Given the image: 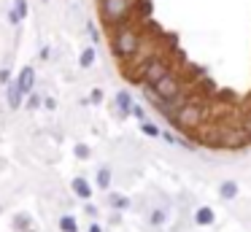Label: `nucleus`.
I'll return each mask as SVG.
<instances>
[{
  "label": "nucleus",
  "mask_w": 251,
  "mask_h": 232,
  "mask_svg": "<svg viewBox=\"0 0 251 232\" xmlns=\"http://www.w3.org/2000/svg\"><path fill=\"white\" fill-rule=\"evenodd\" d=\"M98 183H100L103 189H108V186H111V170H108V167H103V170L98 173Z\"/></svg>",
  "instance_id": "nucleus-14"
},
{
  "label": "nucleus",
  "mask_w": 251,
  "mask_h": 232,
  "mask_svg": "<svg viewBox=\"0 0 251 232\" xmlns=\"http://www.w3.org/2000/svg\"><path fill=\"white\" fill-rule=\"evenodd\" d=\"M114 52L119 59H130L132 54H138V49H141V35H138L135 27H130L125 22V25H119V30H116L114 35Z\"/></svg>",
  "instance_id": "nucleus-1"
},
{
  "label": "nucleus",
  "mask_w": 251,
  "mask_h": 232,
  "mask_svg": "<svg viewBox=\"0 0 251 232\" xmlns=\"http://www.w3.org/2000/svg\"><path fill=\"white\" fill-rule=\"evenodd\" d=\"M116 105H119V111L122 113H130V95H127V92H119V95H116Z\"/></svg>",
  "instance_id": "nucleus-10"
},
{
  "label": "nucleus",
  "mask_w": 251,
  "mask_h": 232,
  "mask_svg": "<svg viewBox=\"0 0 251 232\" xmlns=\"http://www.w3.org/2000/svg\"><path fill=\"white\" fill-rule=\"evenodd\" d=\"M162 219H165L162 210H154V213H151V221H154V224H162Z\"/></svg>",
  "instance_id": "nucleus-20"
},
{
  "label": "nucleus",
  "mask_w": 251,
  "mask_h": 232,
  "mask_svg": "<svg viewBox=\"0 0 251 232\" xmlns=\"http://www.w3.org/2000/svg\"><path fill=\"white\" fill-rule=\"evenodd\" d=\"M132 3L130 0H100V16L108 27H119L130 19Z\"/></svg>",
  "instance_id": "nucleus-2"
},
{
  "label": "nucleus",
  "mask_w": 251,
  "mask_h": 232,
  "mask_svg": "<svg viewBox=\"0 0 251 232\" xmlns=\"http://www.w3.org/2000/svg\"><path fill=\"white\" fill-rule=\"evenodd\" d=\"M100 100H103V92H100V89H92V103H100Z\"/></svg>",
  "instance_id": "nucleus-21"
},
{
  "label": "nucleus",
  "mask_w": 251,
  "mask_h": 232,
  "mask_svg": "<svg viewBox=\"0 0 251 232\" xmlns=\"http://www.w3.org/2000/svg\"><path fill=\"white\" fill-rule=\"evenodd\" d=\"M73 192H76L81 200H89V197H92V186H89L84 178H76V181H73Z\"/></svg>",
  "instance_id": "nucleus-7"
},
{
  "label": "nucleus",
  "mask_w": 251,
  "mask_h": 232,
  "mask_svg": "<svg viewBox=\"0 0 251 232\" xmlns=\"http://www.w3.org/2000/svg\"><path fill=\"white\" fill-rule=\"evenodd\" d=\"M246 132H249V135H251V116H249V119H246Z\"/></svg>",
  "instance_id": "nucleus-23"
},
{
  "label": "nucleus",
  "mask_w": 251,
  "mask_h": 232,
  "mask_svg": "<svg viewBox=\"0 0 251 232\" xmlns=\"http://www.w3.org/2000/svg\"><path fill=\"white\" fill-rule=\"evenodd\" d=\"M33 81H35V70H33V68H25L22 73H19V84H17V89L22 92V95H27V92L33 89Z\"/></svg>",
  "instance_id": "nucleus-6"
},
{
  "label": "nucleus",
  "mask_w": 251,
  "mask_h": 232,
  "mask_svg": "<svg viewBox=\"0 0 251 232\" xmlns=\"http://www.w3.org/2000/svg\"><path fill=\"white\" fill-rule=\"evenodd\" d=\"M76 156H81V159H87V156H89V149H87L84 143H78V146H76Z\"/></svg>",
  "instance_id": "nucleus-17"
},
{
  "label": "nucleus",
  "mask_w": 251,
  "mask_h": 232,
  "mask_svg": "<svg viewBox=\"0 0 251 232\" xmlns=\"http://www.w3.org/2000/svg\"><path fill=\"white\" fill-rule=\"evenodd\" d=\"M130 113H132L135 119H143V108H141V105H132V108H130Z\"/></svg>",
  "instance_id": "nucleus-19"
},
{
  "label": "nucleus",
  "mask_w": 251,
  "mask_h": 232,
  "mask_svg": "<svg viewBox=\"0 0 251 232\" xmlns=\"http://www.w3.org/2000/svg\"><path fill=\"white\" fill-rule=\"evenodd\" d=\"M235 194H238V183H235V181H224L222 183V197L224 200H232Z\"/></svg>",
  "instance_id": "nucleus-9"
},
{
  "label": "nucleus",
  "mask_w": 251,
  "mask_h": 232,
  "mask_svg": "<svg viewBox=\"0 0 251 232\" xmlns=\"http://www.w3.org/2000/svg\"><path fill=\"white\" fill-rule=\"evenodd\" d=\"M151 92L157 97H162V100H184V95H181V81L176 78L173 73L162 76V78L151 86Z\"/></svg>",
  "instance_id": "nucleus-5"
},
{
  "label": "nucleus",
  "mask_w": 251,
  "mask_h": 232,
  "mask_svg": "<svg viewBox=\"0 0 251 232\" xmlns=\"http://www.w3.org/2000/svg\"><path fill=\"white\" fill-rule=\"evenodd\" d=\"M92 62H95V49L89 46V49H84V52H81V59H78V65H81V68H89Z\"/></svg>",
  "instance_id": "nucleus-12"
},
{
  "label": "nucleus",
  "mask_w": 251,
  "mask_h": 232,
  "mask_svg": "<svg viewBox=\"0 0 251 232\" xmlns=\"http://www.w3.org/2000/svg\"><path fill=\"white\" fill-rule=\"evenodd\" d=\"M60 227H62V232H76V221H73L71 216H62V219H60Z\"/></svg>",
  "instance_id": "nucleus-15"
},
{
  "label": "nucleus",
  "mask_w": 251,
  "mask_h": 232,
  "mask_svg": "<svg viewBox=\"0 0 251 232\" xmlns=\"http://www.w3.org/2000/svg\"><path fill=\"white\" fill-rule=\"evenodd\" d=\"M89 232H100V227H98V224H92V227H89Z\"/></svg>",
  "instance_id": "nucleus-24"
},
{
  "label": "nucleus",
  "mask_w": 251,
  "mask_h": 232,
  "mask_svg": "<svg viewBox=\"0 0 251 232\" xmlns=\"http://www.w3.org/2000/svg\"><path fill=\"white\" fill-rule=\"evenodd\" d=\"M38 103H41V97H38V95H33V97H30V100H27V105H30V108H35V105H38Z\"/></svg>",
  "instance_id": "nucleus-22"
},
{
  "label": "nucleus",
  "mask_w": 251,
  "mask_h": 232,
  "mask_svg": "<svg viewBox=\"0 0 251 232\" xmlns=\"http://www.w3.org/2000/svg\"><path fill=\"white\" fill-rule=\"evenodd\" d=\"M25 16H27V3H25V0H17V5H14V11H11V22L17 25Z\"/></svg>",
  "instance_id": "nucleus-8"
},
{
  "label": "nucleus",
  "mask_w": 251,
  "mask_h": 232,
  "mask_svg": "<svg viewBox=\"0 0 251 232\" xmlns=\"http://www.w3.org/2000/svg\"><path fill=\"white\" fill-rule=\"evenodd\" d=\"M202 116H205V113H202L200 103H184V105L173 113V119H170V122H173L178 129H189V132H192V129L200 127Z\"/></svg>",
  "instance_id": "nucleus-3"
},
{
  "label": "nucleus",
  "mask_w": 251,
  "mask_h": 232,
  "mask_svg": "<svg viewBox=\"0 0 251 232\" xmlns=\"http://www.w3.org/2000/svg\"><path fill=\"white\" fill-rule=\"evenodd\" d=\"M143 132H146V135H151V138H159L157 124H143Z\"/></svg>",
  "instance_id": "nucleus-16"
},
{
  "label": "nucleus",
  "mask_w": 251,
  "mask_h": 232,
  "mask_svg": "<svg viewBox=\"0 0 251 232\" xmlns=\"http://www.w3.org/2000/svg\"><path fill=\"white\" fill-rule=\"evenodd\" d=\"M111 203H114L116 208H125V205H127V200L122 197V194H114V197H111Z\"/></svg>",
  "instance_id": "nucleus-18"
},
{
  "label": "nucleus",
  "mask_w": 251,
  "mask_h": 232,
  "mask_svg": "<svg viewBox=\"0 0 251 232\" xmlns=\"http://www.w3.org/2000/svg\"><path fill=\"white\" fill-rule=\"evenodd\" d=\"M168 73H173V68H170V59L162 57V54H154V57L149 59L146 70H143V86H149V89H151V86L157 84L162 76H168Z\"/></svg>",
  "instance_id": "nucleus-4"
},
{
  "label": "nucleus",
  "mask_w": 251,
  "mask_h": 232,
  "mask_svg": "<svg viewBox=\"0 0 251 232\" xmlns=\"http://www.w3.org/2000/svg\"><path fill=\"white\" fill-rule=\"evenodd\" d=\"M197 224H213V210L211 208H200V210H197Z\"/></svg>",
  "instance_id": "nucleus-11"
},
{
  "label": "nucleus",
  "mask_w": 251,
  "mask_h": 232,
  "mask_svg": "<svg viewBox=\"0 0 251 232\" xmlns=\"http://www.w3.org/2000/svg\"><path fill=\"white\" fill-rule=\"evenodd\" d=\"M19 103H22V92H19L17 86H11V89H8V105L19 108Z\"/></svg>",
  "instance_id": "nucleus-13"
}]
</instances>
